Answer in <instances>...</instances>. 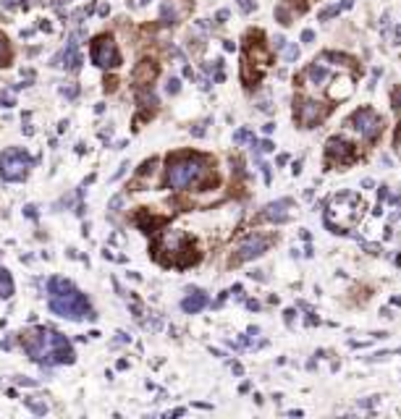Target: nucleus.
Wrapping results in <instances>:
<instances>
[{
    "mask_svg": "<svg viewBox=\"0 0 401 419\" xmlns=\"http://www.w3.org/2000/svg\"><path fill=\"white\" fill-rule=\"evenodd\" d=\"M346 126H351L354 131H359L364 139H370V142L378 139L380 131H383V121L372 107H359V110H354L351 118L346 121Z\"/></svg>",
    "mask_w": 401,
    "mask_h": 419,
    "instance_id": "11",
    "label": "nucleus"
},
{
    "mask_svg": "<svg viewBox=\"0 0 401 419\" xmlns=\"http://www.w3.org/2000/svg\"><path fill=\"white\" fill-rule=\"evenodd\" d=\"M302 42H304V45L315 42V32H312V29H304V32H302Z\"/></svg>",
    "mask_w": 401,
    "mask_h": 419,
    "instance_id": "34",
    "label": "nucleus"
},
{
    "mask_svg": "<svg viewBox=\"0 0 401 419\" xmlns=\"http://www.w3.org/2000/svg\"><path fill=\"white\" fill-rule=\"evenodd\" d=\"M262 176H265V184H270V165H265V162H262Z\"/></svg>",
    "mask_w": 401,
    "mask_h": 419,
    "instance_id": "39",
    "label": "nucleus"
},
{
    "mask_svg": "<svg viewBox=\"0 0 401 419\" xmlns=\"http://www.w3.org/2000/svg\"><path fill=\"white\" fill-rule=\"evenodd\" d=\"M63 60H66V63H63V66H66L68 71H74V74H76V71L81 68V55H79V42H76L74 37H71V40H68V45H66V50H63Z\"/></svg>",
    "mask_w": 401,
    "mask_h": 419,
    "instance_id": "18",
    "label": "nucleus"
},
{
    "mask_svg": "<svg viewBox=\"0 0 401 419\" xmlns=\"http://www.w3.org/2000/svg\"><path fill=\"white\" fill-rule=\"evenodd\" d=\"M328 113H331V107L325 103H317V100H296V107H294L296 123L302 129H317Z\"/></svg>",
    "mask_w": 401,
    "mask_h": 419,
    "instance_id": "10",
    "label": "nucleus"
},
{
    "mask_svg": "<svg viewBox=\"0 0 401 419\" xmlns=\"http://www.w3.org/2000/svg\"><path fill=\"white\" fill-rule=\"evenodd\" d=\"M11 58H13V48H11V40L5 37L3 32H0V66H8L11 63Z\"/></svg>",
    "mask_w": 401,
    "mask_h": 419,
    "instance_id": "22",
    "label": "nucleus"
},
{
    "mask_svg": "<svg viewBox=\"0 0 401 419\" xmlns=\"http://www.w3.org/2000/svg\"><path fill=\"white\" fill-rule=\"evenodd\" d=\"M139 3H142V5H144V3H150V0H139Z\"/></svg>",
    "mask_w": 401,
    "mask_h": 419,
    "instance_id": "44",
    "label": "nucleus"
},
{
    "mask_svg": "<svg viewBox=\"0 0 401 419\" xmlns=\"http://www.w3.org/2000/svg\"><path fill=\"white\" fill-rule=\"evenodd\" d=\"M191 11V0H163L160 5V21L166 26L178 24L181 19H186Z\"/></svg>",
    "mask_w": 401,
    "mask_h": 419,
    "instance_id": "14",
    "label": "nucleus"
},
{
    "mask_svg": "<svg viewBox=\"0 0 401 419\" xmlns=\"http://www.w3.org/2000/svg\"><path fill=\"white\" fill-rule=\"evenodd\" d=\"M391 107H394L396 113L401 110V87H396L394 92H391Z\"/></svg>",
    "mask_w": 401,
    "mask_h": 419,
    "instance_id": "31",
    "label": "nucleus"
},
{
    "mask_svg": "<svg viewBox=\"0 0 401 419\" xmlns=\"http://www.w3.org/2000/svg\"><path fill=\"white\" fill-rule=\"evenodd\" d=\"M97 13H100V16H108V13H111V5L103 0V3H100V8H97Z\"/></svg>",
    "mask_w": 401,
    "mask_h": 419,
    "instance_id": "37",
    "label": "nucleus"
},
{
    "mask_svg": "<svg viewBox=\"0 0 401 419\" xmlns=\"http://www.w3.org/2000/svg\"><path fill=\"white\" fill-rule=\"evenodd\" d=\"M394 147L401 150V123L396 126V131H394Z\"/></svg>",
    "mask_w": 401,
    "mask_h": 419,
    "instance_id": "35",
    "label": "nucleus"
},
{
    "mask_svg": "<svg viewBox=\"0 0 401 419\" xmlns=\"http://www.w3.org/2000/svg\"><path fill=\"white\" fill-rule=\"evenodd\" d=\"M291 207H294L291 199H276V202L265 205V210L260 212V217H262V220H268V223H286L291 217Z\"/></svg>",
    "mask_w": 401,
    "mask_h": 419,
    "instance_id": "15",
    "label": "nucleus"
},
{
    "mask_svg": "<svg viewBox=\"0 0 401 419\" xmlns=\"http://www.w3.org/2000/svg\"><path fill=\"white\" fill-rule=\"evenodd\" d=\"M273 48H276V50H284V48H286V40L281 37V34H278V37H273Z\"/></svg>",
    "mask_w": 401,
    "mask_h": 419,
    "instance_id": "36",
    "label": "nucleus"
},
{
    "mask_svg": "<svg viewBox=\"0 0 401 419\" xmlns=\"http://www.w3.org/2000/svg\"><path fill=\"white\" fill-rule=\"evenodd\" d=\"M354 92V79L351 76H336L333 84L328 87V100L331 103H344V100H349Z\"/></svg>",
    "mask_w": 401,
    "mask_h": 419,
    "instance_id": "16",
    "label": "nucleus"
},
{
    "mask_svg": "<svg viewBox=\"0 0 401 419\" xmlns=\"http://www.w3.org/2000/svg\"><path fill=\"white\" fill-rule=\"evenodd\" d=\"M223 48H226V50H229V52H231V50H236V45H233V42H229V40H226V42H223Z\"/></svg>",
    "mask_w": 401,
    "mask_h": 419,
    "instance_id": "42",
    "label": "nucleus"
},
{
    "mask_svg": "<svg viewBox=\"0 0 401 419\" xmlns=\"http://www.w3.org/2000/svg\"><path fill=\"white\" fill-rule=\"evenodd\" d=\"M229 16H231L229 8H221V11H218V16H215V21H218V24H226V21H229Z\"/></svg>",
    "mask_w": 401,
    "mask_h": 419,
    "instance_id": "33",
    "label": "nucleus"
},
{
    "mask_svg": "<svg viewBox=\"0 0 401 419\" xmlns=\"http://www.w3.org/2000/svg\"><path fill=\"white\" fill-rule=\"evenodd\" d=\"M276 21H278L281 26H288L291 21H294V13L286 8V3H281V5L276 8Z\"/></svg>",
    "mask_w": 401,
    "mask_h": 419,
    "instance_id": "24",
    "label": "nucleus"
},
{
    "mask_svg": "<svg viewBox=\"0 0 401 419\" xmlns=\"http://www.w3.org/2000/svg\"><path fill=\"white\" fill-rule=\"evenodd\" d=\"M364 212V202L357 191H341V194H336L331 202H328V210H325V228L333 231V233H351L349 228L357 225V220L362 217Z\"/></svg>",
    "mask_w": 401,
    "mask_h": 419,
    "instance_id": "4",
    "label": "nucleus"
},
{
    "mask_svg": "<svg viewBox=\"0 0 401 419\" xmlns=\"http://www.w3.org/2000/svg\"><path fill=\"white\" fill-rule=\"evenodd\" d=\"M166 92H168V95H178V92H181V81H178L176 76H173V79H168V84H166Z\"/></svg>",
    "mask_w": 401,
    "mask_h": 419,
    "instance_id": "32",
    "label": "nucleus"
},
{
    "mask_svg": "<svg viewBox=\"0 0 401 419\" xmlns=\"http://www.w3.org/2000/svg\"><path fill=\"white\" fill-rule=\"evenodd\" d=\"M399 37H401V29H399Z\"/></svg>",
    "mask_w": 401,
    "mask_h": 419,
    "instance_id": "45",
    "label": "nucleus"
},
{
    "mask_svg": "<svg viewBox=\"0 0 401 419\" xmlns=\"http://www.w3.org/2000/svg\"><path fill=\"white\" fill-rule=\"evenodd\" d=\"M354 5V0H341L339 5H328V8H323L320 11V16H317V19H320L323 24L325 21H331V19H336V16H339L341 11H346V8H351Z\"/></svg>",
    "mask_w": 401,
    "mask_h": 419,
    "instance_id": "20",
    "label": "nucleus"
},
{
    "mask_svg": "<svg viewBox=\"0 0 401 419\" xmlns=\"http://www.w3.org/2000/svg\"><path fill=\"white\" fill-rule=\"evenodd\" d=\"M257 107H260V110H270L273 105H270V100H260V105H257Z\"/></svg>",
    "mask_w": 401,
    "mask_h": 419,
    "instance_id": "40",
    "label": "nucleus"
},
{
    "mask_svg": "<svg viewBox=\"0 0 401 419\" xmlns=\"http://www.w3.org/2000/svg\"><path fill=\"white\" fill-rule=\"evenodd\" d=\"M158 76H160V63L155 58H142L131 71V81H134L136 89L139 87H152V81Z\"/></svg>",
    "mask_w": 401,
    "mask_h": 419,
    "instance_id": "13",
    "label": "nucleus"
},
{
    "mask_svg": "<svg viewBox=\"0 0 401 419\" xmlns=\"http://www.w3.org/2000/svg\"><path fill=\"white\" fill-rule=\"evenodd\" d=\"M115 84H118V81L111 76V79H105V89H108V92H113V89H115Z\"/></svg>",
    "mask_w": 401,
    "mask_h": 419,
    "instance_id": "38",
    "label": "nucleus"
},
{
    "mask_svg": "<svg viewBox=\"0 0 401 419\" xmlns=\"http://www.w3.org/2000/svg\"><path fill=\"white\" fill-rule=\"evenodd\" d=\"M323 60H333V63H339V66H349V63H354L346 52H336V50H331V52H323Z\"/></svg>",
    "mask_w": 401,
    "mask_h": 419,
    "instance_id": "25",
    "label": "nucleus"
},
{
    "mask_svg": "<svg viewBox=\"0 0 401 419\" xmlns=\"http://www.w3.org/2000/svg\"><path fill=\"white\" fill-rule=\"evenodd\" d=\"M270 244H273V239H268V236H262V233L244 236V239L239 241V247H236V252H233L231 265H241V262H252V260L262 257Z\"/></svg>",
    "mask_w": 401,
    "mask_h": 419,
    "instance_id": "9",
    "label": "nucleus"
},
{
    "mask_svg": "<svg viewBox=\"0 0 401 419\" xmlns=\"http://www.w3.org/2000/svg\"><path fill=\"white\" fill-rule=\"evenodd\" d=\"M60 95L68 97V100H74V97L79 95V84H74V81H66V84L60 87Z\"/></svg>",
    "mask_w": 401,
    "mask_h": 419,
    "instance_id": "28",
    "label": "nucleus"
},
{
    "mask_svg": "<svg viewBox=\"0 0 401 419\" xmlns=\"http://www.w3.org/2000/svg\"><path fill=\"white\" fill-rule=\"evenodd\" d=\"M357 160V144L344 139V136H331L325 142V165L339 168V165H349Z\"/></svg>",
    "mask_w": 401,
    "mask_h": 419,
    "instance_id": "8",
    "label": "nucleus"
},
{
    "mask_svg": "<svg viewBox=\"0 0 401 419\" xmlns=\"http://www.w3.org/2000/svg\"><path fill=\"white\" fill-rule=\"evenodd\" d=\"M21 346L34 362L40 364H71L74 362V346L66 335L50 327H29L21 333Z\"/></svg>",
    "mask_w": 401,
    "mask_h": 419,
    "instance_id": "2",
    "label": "nucleus"
},
{
    "mask_svg": "<svg viewBox=\"0 0 401 419\" xmlns=\"http://www.w3.org/2000/svg\"><path fill=\"white\" fill-rule=\"evenodd\" d=\"M89 58L97 68H118L121 66V50L113 34H97L89 45Z\"/></svg>",
    "mask_w": 401,
    "mask_h": 419,
    "instance_id": "7",
    "label": "nucleus"
},
{
    "mask_svg": "<svg viewBox=\"0 0 401 419\" xmlns=\"http://www.w3.org/2000/svg\"><path fill=\"white\" fill-rule=\"evenodd\" d=\"M284 3H286V8H288V11L294 13V16H302V13H307V8H309V3H307V0H284Z\"/></svg>",
    "mask_w": 401,
    "mask_h": 419,
    "instance_id": "26",
    "label": "nucleus"
},
{
    "mask_svg": "<svg viewBox=\"0 0 401 419\" xmlns=\"http://www.w3.org/2000/svg\"><path fill=\"white\" fill-rule=\"evenodd\" d=\"M247 60L257 68H268L270 66V50L262 42V32H249L247 34Z\"/></svg>",
    "mask_w": 401,
    "mask_h": 419,
    "instance_id": "12",
    "label": "nucleus"
},
{
    "mask_svg": "<svg viewBox=\"0 0 401 419\" xmlns=\"http://www.w3.org/2000/svg\"><path fill=\"white\" fill-rule=\"evenodd\" d=\"M218 184L215 162L207 155L199 152H173L166 162L163 173V186L173 191H189V189H210Z\"/></svg>",
    "mask_w": 401,
    "mask_h": 419,
    "instance_id": "1",
    "label": "nucleus"
},
{
    "mask_svg": "<svg viewBox=\"0 0 401 419\" xmlns=\"http://www.w3.org/2000/svg\"><path fill=\"white\" fill-rule=\"evenodd\" d=\"M205 307H207V294L205 291H191L184 302H181V309H184L186 314H197V312H202Z\"/></svg>",
    "mask_w": 401,
    "mask_h": 419,
    "instance_id": "17",
    "label": "nucleus"
},
{
    "mask_svg": "<svg viewBox=\"0 0 401 419\" xmlns=\"http://www.w3.org/2000/svg\"><path fill=\"white\" fill-rule=\"evenodd\" d=\"M307 79L312 81L315 87H323L328 79H331V74H328V68L325 66H320V63H312V66L307 68Z\"/></svg>",
    "mask_w": 401,
    "mask_h": 419,
    "instance_id": "19",
    "label": "nucleus"
},
{
    "mask_svg": "<svg viewBox=\"0 0 401 419\" xmlns=\"http://www.w3.org/2000/svg\"><path fill=\"white\" fill-rule=\"evenodd\" d=\"M48 307L53 314L66 320H95V309L79 288H66L60 294H48Z\"/></svg>",
    "mask_w": 401,
    "mask_h": 419,
    "instance_id": "5",
    "label": "nucleus"
},
{
    "mask_svg": "<svg viewBox=\"0 0 401 419\" xmlns=\"http://www.w3.org/2000/svg\"><path fill=\"white\" fill-rule=\"evenodd\" d=\"M152 257L166 267H189L199 260V249L184 231H163L152 244Z\"/></svg>",
    "mask_w": 401,
    "mask_h": 419,
    "instance_id": "3",
    "label": "nucleus"
},
{
    "mask_svg": "<svg viewBox=\"0 0 401 419\" xmlns=\"http://www.w3.org/2000/svg\"><path fill=\"white\" fill-rule=\"evenodd\" d=\"M296 58H299V48H296V45H286V48H284V60L294 63Z\"/></svg>",
    "mask_w": 401,
    "mask_h": 419,
    "instance_id": "29",
    "label": "nucleus"
},
{
    "mask_svg": "<svg viewBox=\"0 0 401 419\" xmlns=\"http://www.w3.org/2000/svg\"><path fill=\"white\" fill-rule=\"evenodd\" d=\"M136 103L142 107H147V110H155V107H158V97H155V92L150 87H139L136 89Z\"/></svg>",
    "mask_w": 401,
    "mask_h": 419,
    "instance_id": "21",
    "label": "nucleus"
},
{
    "mask_svg": "<svg viewBox=\"0 0 401 419\" xmlns=\"http://www.w3.org/2000/svg\"><path fill=\"white\" fill-rule=\"evenodd\" d=\"M394 304H399V307H401V296H396V299H394Z\"/></svg>",
    "mask_w": 401,
    "mask_h": 419,
    "instance_id": "43",
    "label": "nucleus"
},
{
    "mask_svg": "<svg viewBox=\"0 0 401 419\" xmlns=\"http://www.w3.org/2000/svg\"><path fill=\"white\" fill-rule=\"evenodd\" d=\"M236 5L241 8V13H252L257 8V0H236Z\"/></svg>",
    "mask_w": 401,
    "mask_h": 419,
    "instance_id": "30",
    "label": "nucleus"
},
{
    "mask_svg": "<svg viewBox=\"0 0 401 419\" xmlns=\"http://www.w3.org/2000/svg\"><path fill=\"white\" fill-rule=\"evenodd\" d=\"M233 142H236V144H252V147L257 144V142H254V136H252V131H249V129H239V131L233 134Z\"/></svg>",
    "mask_w": 401,
    "mask_h": 419,
    "instance_id": "27",
    "label": "nucleus"
},
{
    "mask_svg": "<svg viewBox=\"0 0 401 419\" xmlns=\"http://www.w3.org/2000/svg\"><path fill=\"white\" fill-rule=\"evenodd\" d=\"M8 296H13V280H11V272L0 267V299H8Z\"/></svg>",
    "mask_w": 401,
    "mask_h": 419,
    "instance_id": "23",
    "label": "nucleus"
},
{
    "mask_svg": "<svg viewBox=\"0 0 401 419\" xmlns=\"http://www.w3.org/2000/svg\"><path fill=\"white\" fill-rule=\"evenodd\" d=\"M0 3H3L5 8H16V0H0Z\"/></svg>",
    "mask_w": 401,
    "mask_h": 419,
    "instance_id": "41",
    "label": "nucleus"
},
{
    "mask_svg": "<svg viewBox=\"0 0 401 419\" xmlns=\"http://www.w3.org/2000/svg\"><path fill=\"white\" fill-rule=\"evenodd\" d=\"M34 165L32 155L21 147H8L0 152V176L5 181H24Z\"/></svg>",
    "mask_w": 401,
    "mask_h": 419,
    "instance_id": "6",
    "label": "nucleus"
}]
</instances>
